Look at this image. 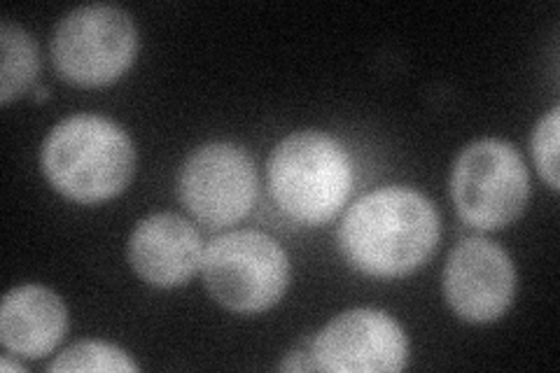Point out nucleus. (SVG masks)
Segmentation results:
<instances>
[{"label":"nucleus","mask_w":560,"mask_h":373,"mask_svg":"<svg viewBox=\"0 0 560 373\" xmlns=\"http://www.w3.org/2000/svg\"><path fill=\"white\" fill-rule=\"evenodd\" d=\"M203 241L199 231L175 212L140 220L129 238L131 269L154 288H180L201 271Z\"/></svg>","instance_id":"9d476101"},{"label":"nucleus","mask_w":560,"mask_h":373,"mask_svg":"<svg viewBox=\"0 0 560 373\" xmlns=\"http://www.w3.org/2000/svg\"><path fill=\"white\" fill-rule=\"evenodd\" d=\"M49 49L66 82L105 86L131 68L138 51V31L127 10L105 3L82 5L59 22Z\"/></svg>","instance_id":"423d86ee"},{"label":"nucleus","mask_w":560,"mask_h":373,"mask_svg":"<svg viewBox=\"0 0 560 373\" xmlns=\"http://www.w3.org/2000/svg\"><path fill=\"white\" fill-rule=\"evenodd\" d=\"M440 234V212L423 194L383 187L348 208L339 226V247L364 276L401 278L434 255Z\"/></svg>","instance_id":"f257e3e1"},{"label":"nucleus","mask_w":560,"mask_h":373,"mask_svg":"<svg viewBox=\"0 0 560 373\" xmlns=\"http://www.w3.org/2000/svg\"><path fill=\"white\" fill-rule=\"evenodd\" d=\"M68 331V311L61 296L43 285H22L8 292L0 306V341L24 360L55 352Z\"/></svg>","instance_id":"9b49d317"},{"label":"nucleus","mask_w":560,"mask_h":373,"mask_svg":"<svg viewBox=\"0 0 560 373\" xmlns=\"http://www.w3.org/2000/svg\"><path fill=\"white\" fill-rule=\"evenodd\" d=\"M451 199L465 224L495 231L516 222L530 199V177L514 145L483 138L467 145L451 173Z\"/></svg>","instance_id":"39448f33"},{"label":"nucleus","mask_w":560,"mask_h":373,"mask_svg":"<svg viewBox=\"0 0 560 373\" xmlns=\"http://www.w3.org/2000/svg\"><path fill=\"white\" fill-rule=\"evenodd\" d=\"M183 206L208 229L243 220L257 199V168L248 150L208 143L191 152L178 173Z\"/></svg>","instance_id":"0eeeda50"},{"label":"nucleus","mask_w":560,"mask_h":373,"mask_svg":"<svg viewBox=\"0 0 560 373\" xmlns=\"http://www.w3.org/2000/svg\"><path fill=\"white\" fill-rule=\"evenodd\" d=\"M514 294V264L498 243L471 236L453 247L444 266V296L460 319L495 323L510 311Z\"/></svg>","instance_id":"1a4fd4ad"},{"label":"nucleus","mask_w":560,"mask_h":373,"mask_svg":"<svg viewBox=\"0 0 560 373\" xmlns=\"http://www.w3.org/2000/svg\"><path fill=\"white\" fill-rule=\"evenodd\" d=\"M0 51H3V68H0V103L10 105L12 101L26 94V89L38 75L40 59L31 35L12 22L0 26Z\"/></svg>","instance_id":"f8f14e48"},{"label":"nucleus","mask_w":560,"mask_h":373,"mask_svg":"<svg viewBox=\"0 0 560 373\" xmlns=\"http://www.w3.org/2000/svg\"><path fill=\"white\" fill-rule=\"evenodd\" d=\"M0 369H3V371H20V373H24V371H26L22 364H14V362H10L8 358H5V360H0Z\"/></svg>","instance_id":"2eb2a0df"},{"label":"nucleus","mask_w":560,"mask_h":373,"mask_svg":"<svg viewBox=\"0 0 560 373\" xmlns=\"http://www.w3.org/2000/svg\"><path fill=\"white\" fill-rule=\"evenodd\" d=\"M49 96V89L47 86H40L38 92H35V101H45Z\"/></svg>","instance_id":"dca6fc26"},{"label":"nucleus","mask_w":560,"mask_h":373,"mask_svg":"<svg viewBox=\"0 0 560 373\" xmlns=\"http://www.w3.org/2000/svg\"><path fill=\"white\" fill-rule=\"evenodd\" d=\"M267 175L278 208L308 226L335 218L353 187V164L346 148L323 131H296L280 140L269 156Z\"/></svg>","instance_id":"7ed1b4c3"},{"label":"nucleus","mask_w":560,"mask_h":373,"mask_svg":"<svg viewBox=\"0 0 560 373\" xmlns=\"http://www.w3.org/2000/svg\"><path fill=\"white\" fill-rule=\"evenodd\" d=\"M558 129H560V108H551L547 117L537 121L533 131V156L537 171L553 191L560 187V168H558Z\"/></svg>","instance_id":"4468645a"},{"label":"nucleus","mask_w":560,"mask_h":373,"mask_svg":"<svg viewBox=\"0 0 560 373\" xmlns=\"http://www.w3.org/2000/svg\"><path fill=\"white\" fill-rule=\"evenodd\" d=\"M40 164L49 185L66 199L103 203L129 187L136 148L115 121L101 115H73L45 138Z\"/></svg>","instance_id":"f03ea898"},{"label":"nucleus","mask_w":560,"mask_h":373,"mask_svg":"<svg viewBox=\"0 0 560 373\" xmlns=\"http://www.w3.org/2000/svg\"><path fill=\"white\" fill-rule=\"evenodd\" d=\"M311 364L329 373H397L407 366L409 341L388 313L353 308L331 317L311 343Z\"/></svg>","instance_id":"6e6552de"},{"label":"nucleus","mask_w":560,"mask_h":373,"mask_svg":"<svg viewBox=\"0 0 560 373\" xmlns=\"http://www.w3.org/2000/svg\"><path fill=\"white\" fill-rule=\"evenodd\" d=\"M201 273L206 290L232 313H261L276 306L290 285V259L261 231H230L208 243Z\"/></svg>","instance_id":"20e7f679"},{"label":"nucleus","mask_w":560,"mask_h":373,"mask_svg":"<svg viewBox=\"0 0 560 373\" xmlns=\"http://www.w3.org/2000/svg\"><path fill=\"white\" fill-rule=\"evenodd\" d=\"M140 366L121 348L105 341H78L59 352L47 371H105V373H129Z\"/></svg>","instance_id":"ddd939ff"}]
</instances>
